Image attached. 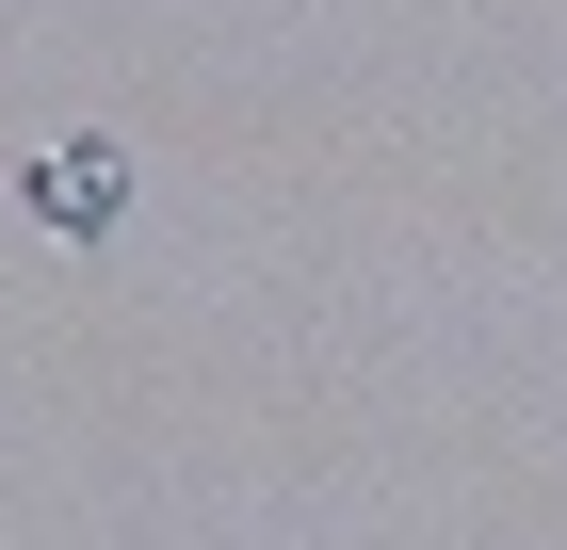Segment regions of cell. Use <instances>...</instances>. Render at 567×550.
Instances as JSON below:
<instances>
[{"label": "cell", "instance_id": "6da1fadb", "mask_svg": "<svg viewBox=\"0 0 567 550\" xmlns=\"http://www.w3.org/2000/svg\"><path fill=\"white\" fill-rule=\"evenodd\" d=\"M17 211H33L49 243H114V227H131V146H114V129L33 146V163H17Z\"/></svg>", "mask_w": 567, "mask_h": 550}]
</instances>
